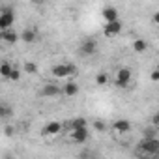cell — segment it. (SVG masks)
Instances as JSON below:
<instances>
[{
    "label": "cell",
    "instance_id": "obj_22",
    "mask_svg": "<svg viewBox=\"0 0 159 159\" xmlns=\"http://www.w3.org/2000/svg\"><path fill=\"white\" fill-rule=\"evenodd\" d=\"M11 114H13V111H11L10 105H6V103L0 105V116H2V118H10Z\"/></svg>",
    "mask_w": 159,
    "mask_h": 159
},
{
    "label": "cell",
    "instance_id": "obj_13",
    "mask_svg": "<svg viewBox=\"0 0 159 159\" xmlns=\"http://www.w3.org/2000/svg\"><path fill=\"white\" fill-rule=\"evenodd\" d=\"M112 129H114L116 133H120V135H127V133L131 131V122H129V120H116V122L112 124Z\"/></svg>",
    "mask_w": 159,
    "mask_h": 159
},
{
    "label": "cell",
    "instance_id": "obj_1",
    "mask_svg": "<svg viewBox=\"0 0 159 159\" xmlns=\"http://www.w3.org/2000/svg\"><path fill=\"white\" fill-rule=\"evenodd\" d=\"M51 73H52V77L54 79H67V77H77L79 75V71H77V67L73 66V64H54L52 67H51Z\"/></svg>",
    "mask_w": 159,
    "mask_h": 159
},
{
    "label": "cell",
    "instance_id": "obj_16",
    "mask_svg": "<svg viewBox=\"0 0 159 159\" xmlns=\"http://www.w3.org/2000/svg\"><path fill=\"white\" fill-rule=\"evenodd\" d=\"M13 67L15 66H11L8 60H2V64H0V75H2V79H10V75H11V71H13Z\"/></svg>",
    "mask_w": 159,
    "mask_h": 159
},
{
    "label": "cell",
    "instance_id": "obj_18",
    "mask_svg": "<svg viewBox=\"0 0 159 159\" xmlns=\"http://www.w3.org/2000/svg\"><path fill=\"white\" fill-rule=\"evenodd\" d=\"M109 83H111V79H109V75H107L105 71H101V73L96 75V84H98V86H107Z\"/></svg>",
    "mask_w": 159,
    "mask_h": 159
},
{
    "label": "cell",
    "instance_id": "obj_9",
    "mask_svg": "<svg viewBox=\"0 0 159 159\" xmlns=\"http://www.w3.org/2000/svg\"><path fill=\"white\" fill-rule=\"evenodd\" d=\"M41 96H45V98H58V96H62V86L56 84V83H45L43 88H41Z\"/></svg>",
    "mask_w": 159,
    "mask_h": 159
},
{
    "label": "cell",
    "instance_id": "obj_5",
    "mask_svg": "<svg viewBox=\"0 0 159 159\" xmlns=\"http://www.w3.org/2000/svg\"><path fill=\"white\" fill-rule=\"evenodd\" d=\"M11 25H15V13L10 8H4L0 13V30H8L11 28Z\"/></svg>",
    "mask_w": 159,
    "mask_h": 159
},
{
    "label": "cell",
    "instance_id": "obj_24",
    "mask_svg": "<svg viewBox=\"0 0 159 159\" xmlns=\"http://www.w3.org/2000/svg\"><path fill=\"white\" fill-rule=\"evenodd\" d=\"M150 81H153V83H159V67H155V69L152 71V75H150Z\"/></svg>",
    "mask_w": 159,
    "mask_h": 159
},
{
    "label": "cell",
    "instance_id": "obj_25",
    "mask_svg": "<svg viewBox=\"0 0 159 159\" xmlns=\"http://www.w3.org/2000/svg\"><path fill=\"white\" fill-rule=\"evenodd\" d=\"M152 23H153V26H157V28H159V10L152 15Z\"/></svg>",
    "mask_w": 159,
    "mask_h": 159
},
{
    "label": "cell",
    "instance_id": "obj_15",
    "mask_svg": "<svg viewBox=\"0 0 159 159\" xmlns=\"http://www.w3.org/2000/svg\"><path fill=\"white\" fill-rule=\"evenodd\" d=\"M133 51L137 52V54H142V52H146L148 51V41L146 39H142V38H137L135 41H133Z\"/></svg>",
    "mask_w": 159,
    "mask_h": 159
},
{
    "label": "cell",
    "instance_id": "obj_29",
    "mask_svg": "<svg viewBox=\"0 0 159 159\" xmlns=\"http://www.w3.org/2000/svg\"><path fill=\"white\" fill-rule=\"evenodd\" d=\"M157 157H159V152H157Z\"/></svg>",
    "mask_w": 159,
    "mask_h": 159
},
{
    "label": "cell",
    "instance_id": "obj_2",
    "mask_svg": "<svg viewBox=\"0 0 159 159\" xmlns=\"http://www.w3.org/2000/svg\"><path fill=\"white\" fill-rule=\"evenodd\" d=\"M159 152V139L157 137H152V139H144L139 142V153L144 155V157H150V155H157Z\"/></svg>",
    "mask_w": 159,
    "mask_h": 159
},
{
    "label": "cell",
    "instance_id": "obj_23",
    "mask_svg": "<svg viewBox=\"0 0 159 159\" xmlns=\"http://www.w3.org/2000/svg\"><path fill=\"white\" fill-rule=\"evenodd\" d=\"M142 137H144V139H152V137H157V129H153V127H146Z\"/></svg>",
    "mask_w": 159,
    "mask_h": 159
},
{
    "label": "cell",
    "instance_id": "obj_28",
    "mask_svg": "<svg viewBox=\"0 0 159 159\" xmlns=\"http://www.w3.org/2000/svg\"><path fill=\"white\" fill-rule=\"evenodd\" d=\"M30 2H32V4H43L45 0H30Z\"/></svg>",
    "mask_w": 159,
    "mask_h": 159
},
{
    "label": "cell",
    "instance_id": "obj_8",
    "mask_svg": "<svg viewBox=\"0 0 159 159\" xmlns=\"http://www.w3.org/2000/svg\"><path fill=\"white\" fill-rule=\"evenodd\" d=\"M71 142L75 144H83L90 139V129L88 127H83V129H71V135H69Z\"/></svg>",
    "mask_w": 159,
    "mask_h": 159
},
{
    "label": "cell",
    "instance_id": "obj_14",
    "mask_svg": "<svg viewBox=\"0 0 159 159\" xmlns=\"http://www.w3.org/2000/svg\"><path fill=\"white\" fill-rule=\"evenodd\" d=\"M21 41H25V43H36V41H38V32H36V28H25V30L21 32Z\"/></svg>",
    "mask_w": 159,
    "mask_h": 159
},
{
    "label": "cell",
    "instance_id": "obj_10",
    "mask_svg": "<svg viewBox=\"0 0 159 159\" xmlns=\"http://www.w3.org/2000/svg\"><path fill=\"white\" fill-rule=\"evenodd\" d=\"M0 39L8 45H15L17 41H21V34H17L13 28H8V30H0Z\"/></svg>",
    "mask_w": 159,
    "mask_h": 159
},
{
    "label": "cell",
    "instance_id": "obj_11",
    "mask_svg": "<svg viewBox=\"0 0 159 159\" xmlns=\"http://www.w3.org/2000/svg\"><path fill=\"white\" fill-rule=\"evenodd\" d=\"M79 92H81V88H79L77 81H73V79H69L66 84H62V96L64 98H75Z\"/></svg>",
    "mask_w": 159,
    "mask_h": 159
},
{
    "label": "cell",
    "instance_id": "obj_4",
    "mask_svg": "<svg viewBox=\"0 0 159 159\" xmlns=\"http://www.w3.org/2000/svg\"><path fill=\"white\" fill-rule=\"evenodd\" d=\"M98 52V41L96 39H84L81 43V47H79V54L81 56H94Z\"/></svg>",
    "mask_w": 159,
    "mask_h": 159
},
{
    "label": "cell",
    "instance_id": "obj_7",
    "mask_svg": "<svg viewBox=\"0 0 159 159\" xmlns=\"http://www.w3.org/2000/svg\"><path fill=\"white\" fill-rule=\"evenodd\" d=\"M120 32H122V21H120V19L103 25V34H105V38H114V36H118Z\"/></svg>",
    "mask_w": 159,
    "mask_h": 159
},
{
    "label": "cell",
    "instance_id": "obj_6",
    "mask_svg": "<svg viewBox=\"0 0 159 159\" xmlns=\"http://www.w3.org/2000/svg\"><path fill=\"white\" fill-rule=\"evenodd\" d=\"M62 129H64V125H62L60 122H49V124L43 125V129H41V137H45V139L56 137V135H60Z\"/></svg>",
    "mask_w": 159,
    "mask_h": 159
},
{
    "label": "cell",
    "instance_id": "obj_3",
    "mask_svg": "<svg viewBox=\"0 0 159 159\" xmlns=\"http://www.w3.org/2000/svg\"><path fill=\"white\" fill-rule=\"evenodd\" d=\"M131 79H133L131 67L122 66V67L116 69V75H114V86H116V88H127V86L131 84Z\"/></svg>",
    "mask_w": 159,
    "mask_h": 159
},
{
    "label": "cell",
    "instance_id": "obj_21",
    "mask_svg": "<svg viewBox=\"0 0 159 159\" xmlns=\"http://www.w3.org/2000/svg\"><path fill=\"white\" fill-rule=\"evenodd\" d=\"M21 71H23V69L15 66V67H13V71H11V75H10V79H8V81H11V83H19V81H21Z\"/></svg>",
    "mask_w": 159,
    "mask_h": 159
},
{
    "label": "cell",
    "instance_id": "obj_26",
    "mask_svg": "<svg viewBox=\"0 0 159 159\" xmlns=\"http://www.w3.org/2000/svg\"><path fill=\"white\" fill-rule=\"evenodd\" d=\"M152 124H153V127H157V129H159V111L153 114V118H152Z\"/></svg>",
    "mask_w": 159,
    "mask_h": 159
},
{
    "label": "cell",
    "instance_id": "obj_27",
    "mask_svg": "<svg viewBox=\"0 0 159 159\" xmlns=\"http://www.w3.org/2000/svg\"><path fill=\"white\" fill-rule=\"evenodd\" d=\"M4 133H6L8 137H11V135H13V127H6V131H4Z\"/></svg>",
    "mask_w": 159,
    "mask_h": 159
},
{
    "label": "cell",
    "instance_id": "obj_19",
    "mask_svg": "<svg viewBox=\"0 0 159 159\" xmlns=\"http://www.w3.org/2000/svg\"><path fill=\"white\" fill-rule=\"evenodd\" d=\"M23 71L28 73V75H36L38 73V64L36 62H25L23 64Z\"/></svg>",
    "mask_w": 159,
    "mask_h": 159
},
{
    "label": "cell",
    "instance_id": "obj_12",
    "mask_svg": "<svg viewBox=\"0 0 159 159\" xmlns=\"http://www.w3.org/2000/svg\"><path fill=\"white\" fill-rule=\"evenodd\" d=\"M101 17H103L105 23L116 21V19H118V10H116L114 6H105V8L101 10Z\"/></svg>",
    "mask_w": 159,
    "mask_h": 159
},
{
    "label": "cell",
    "instance_id": "obj_20",
    "mask_svg": "<svg viewBox=\"0 0 159 159\" xmlns=\"http://www.w3.org/2000/svg\"><path fill=\"white\" fill-rule=\"evenodd\" d=\"M92 129H96L98 133H103V131H107V124L103 120H94L92 122Z\"/></svg>",
    "mask_w": 159,
    "mask_h": 159
},
{
    "label": "cell",
    "instance_id": "obj_17",
    "mask_svg": "<svg viewBox=\"0 0 159 159\" xmlns=\"http://www.w3.org/2000/svg\"><path fill=\"white\" fill-rule=\"evenodd\" d=\"M83 127H88V120L86 118H75L69 122V131L71 129H83Z\"/></svg>",
    "mask_w": 159,
    "mask_h": 159
}]
</instances>
